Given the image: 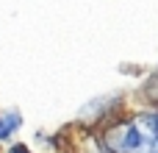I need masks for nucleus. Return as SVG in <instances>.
Masks as SVG:
<instances>
[{"label":"nucleus","instance_id":"1","mask_svg":"<svg viewBox=\"0 0 158 153\" xmlns=\"http://www.w3.org/2000/svg\"><path fill=\"white\" fill-rule=\"evenodd\" d=\"M111 153H158V114H136L106 134Z\"/></svg>","mask_w":158,"mask_h":153},{"label":"nucleus","instance_id":"2","mask_svg":"<svg viewBox=\"0 0 158 153\" xmlns=\"http://www.w3.org/2000/svg\"><path fill=\"white\" fill-rule=\"evenodd\" d=\"M19 123H22L19 111H6V114H0V139L11 137V131H17Z\"/></svg>","mask_w":158,"mask_h":153},{"label":"nucleus","instance_id":"3","mask_svg":"<svg viewBox=\"0 0 158 153\" xmlns=\"http://www.w3.org/2000/svg\"><path fill=\"white\" fill-rule=\"evenodd\" d=\"M8 153H28V151H25L22 145H17V148H11V151H8Z\"/></svg>","mask_w":158,"mask_h":153}]
</instances>
